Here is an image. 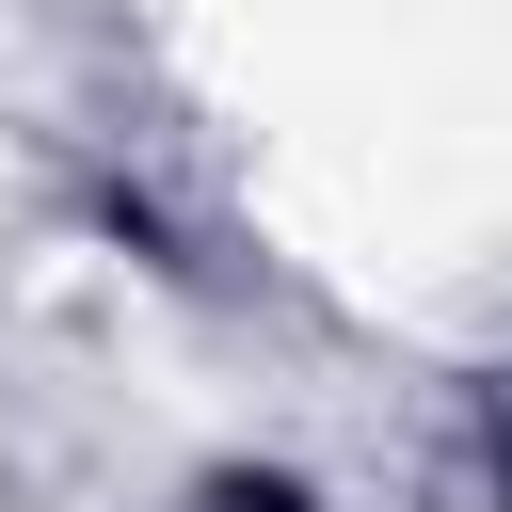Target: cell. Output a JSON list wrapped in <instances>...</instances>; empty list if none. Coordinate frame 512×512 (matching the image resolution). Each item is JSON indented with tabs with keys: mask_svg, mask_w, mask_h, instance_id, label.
<instances>
[{
	"mask_svg": "<svg viewBox=\"0 0 512 512\" xmlns=\"http://www.w3.org/2000/svg\"><path fill=\"white\" fill-rule=\"evenodd\" d=\"M176 512H336L304 464H256V448H224V464H192L176 480Z\"/></svg>",
	"mask_w": 512,
	"mask_h": 512,
	"instance_id": "6da1fadb",
	"label": "cell"
}]
</instances>
